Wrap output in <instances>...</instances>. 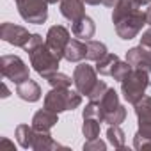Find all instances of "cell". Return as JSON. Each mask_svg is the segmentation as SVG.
<instances>
[{"label": "cell", "instance_id": "cell-1", "mask_svg": "<svg viewBox=\"0 0 151 151\" xmlns=\"http://www.w3.org/2000/svg\"><path fill=\"white\" fill-rule=\"evenodd\" d=\"M112 23L116 27V34L130 41L139 36L144 25H147L146 13L139 9V6L132 0H121V2L112 9Z\"/></svg>", "mask_w": 151, "mask_h": 151}, {"label": "cell", "instance_id": "cell-2", "mask_svg": "<svg viewBox=\"0 0 151 151\" xmlns=\"http://www.w3.org/2000/svg\"><path fill=\"white\" fill-rule=\"evenodd\" d=\"M147 87H149V73L133 68L128 73V77L121 82V94L130 105H135L146 96Z\"/></svg>", "mask_w": 151, "mask_h": 151}, {"label": "cell", "instance_id": "cell-3", "mask_svg": "<svg viewBox=\"0 0 151 151\" xmlns=\"http://www.w3.org/2000/svg\"><path fill=\"white\" fill-rule=\"evenodd\" d=\"M82 105V94L77 89H57L52 87L46 94H45V107L60 114L66 110H75Z\"/></svg>", "mask_w": 151, "mask_h": 151}, {"label": "cell", "instance_id": "cell-4", "mask_svg": "<svg viewBox=\"0 0 151 151\" xmlns=\"http://www.w3.org/2000/svg\"><path fill=\"white\" fill-rule=\"evenodd\" d=\"M29 57H30V66L34 68V71H36L37 75H41L45 80L50 77L52 73L59 71V62H60V59L46 46V43H43V45H39L37 48H34V50L29 53Z\"/></svg>", "mask_w": 151, "mask_h": 151}, {"label": "cell", "instance_id": "cell-5", "mask_svg": "<svg viewBox=\"0 0 151 151\" xmlns=\"http://www.w3.org/2000/svg\"><path fill=\"white\" fill-rule=\"evenodd\" d=\"M0 71H2L4 78L11 80L16 86L30 78L29 77V75H30L29 66L18 55H2V57H0Z\"/></svg>", "mask_w": 151, "mask_h": 151}, {"label": "cell", "instance_id": "cell-6", "mask_svg": "<svg viewBox=\"0 0 151 151\" xmlns=\"http://www.w3.org/2000/svg\"><path fill=\"white\" fill-rule=\"evenodd\" d=\"M20 16L32 25H41L48 20V2L46 0H14Z\"/></svg>", "mask_w": 151, "mask_h": 151}, {"label": "cell", "instance_id": "cell-7", "mask_svg": "<svg viewBox=\"0 0 151 151\" xmlns=\"http://www.w3.org/2000/svg\"><path fill=\"white\" fill-rule=\"evenodd\" d=\"M98 71L96 68H93L91 64L87 62H80L73 71V84H75V89H77L82 96H89L93 87L96 86L98 82Z\"/></svg>", "mask_w": 151, "mask_h": 151}, {"label": "cell", "instance_id": "cell-8", "mask_svg": "<svg viewBox=\"0 0 151 151\" xmlns=\"http://www.w3.org/2000/svg\"><path fill=\"white\" fill-rule=\"evenodd\" d=\"M69 30L62 25H53L48 29L46 32V46L59 57V59H64V52H66V46L69 43Z\"/></svg>", "mask_w": 151, "mask_h": 151}, {"label": "cell", "instance_id": "cell-9", "mask_svg": "<svg viewBox=\"0 0 151 151\" xmlns=\"http://www.w3.org/2000/svg\"><path fill=\"white\" fill-rule=\"evenodd\" d=\"M30 36L32 34L25 27H22V25H14L11 22H4L2 25H0V37H2V41L9 43L13 46L23 48L27 45V41H29Z\"/></svg>", "mask_w": 151, "mask_h": 151}, {"label": "cell", "instance_id": "cell-10", "mask_svg": "<svg viewBox=\"0 0 151 151\" xmlns=\"http://www.w3.org/2000/svg\"><path fill=\"white\" fill-rule=\"evenodd\" d=\"M133 107H135V116H137V123H139L137 133L151 139V96H144Z\"/></svg>", "mask_w": 151, "mask_h": 151}, {"label": "cell", "instance_id": "cell-11", "mask_svg": "<svg viewBox=\"0 0 151 151\" xmlns=\"http://www.w3.org/2000/svg\"><path fill=\"white\" fill-rule=\"evenodd\" d=\"M59 123V114L50 109H41L32 116V126L36 132H50Z\"/></svg>", "mask_w": 151, "mask_h": 151}, {"label": "cell", "instance_id": "cell-12", "mask_svg": "<svg viewBox=\"0 0 151 151\" xmlns=\"http://www.w3.org/2000/svg\"><path fill=\"white\" fill-rule=\"evenodd\" d=\"M126 60L137 68V69H144L151 75V53H147L142 46H133L126 52Z\"/></svg>", "mask_w": 151, "mask_h": 151}, {"label": "cell", "instance_id": "cell-13", "mask_svg": "<svg viewBox=\"0 0 151 151\" xmlns=\"http://www.w3.org/2000/svg\"><path fill=\"white\" fill-rule=\"evenodd\" d=\"M71 32L75 37H78L82 41H89L91 37H94V32H96V23L93 18H89L87 14L82 16L80 20L73 22L71 23Z\"/></svg>", "mask_w": 151, "mask_h": 151}, {"label": "cell", "instance_id": "cell-14", "mask_svg": "<svg viewBox=\"0 0 151 151\" xmlns=\"http://www.w3.org/2000/svg\"><path fill=\"white\" fill-rule=\"evenodd\" d=\"M84 4H86L84 0H60L59 9H60V14L73 23V22L80 20L82 16H86Z\"/></svg>", "mask_w": 151, "mask_h": 151}, {"label": "cell", "instance_id": "cell-15", "mask_svg": "<svg viewBox=\"0 0 151 151\" xmlns=\"http://www.w3.org/2000/svg\"><path fill=\"white\" fill-rule=\"evenodd\" d=\"M16 94L23 101L36 103V101L41 100V87H39L37 82H34V80L29 78V80H25V82H22V84L16 86Z\"/></svg>", "mask_w": 151, "mask_h": 151}, {"label": "cell", "instance_id": "cell-16", "mask_svg": "<svg viewBox=\"0 0 151 151\" xmlns=\"http://www.w3.org/2000/svg\"><path fill=\"white\" fill-rule=\"evenodd\" d=\"M98 105H100V112H101V121L109 116V114H112V112H116L119 107H121V103H119V94H117V91L116 89H112V87H109L107 89V93L103 94V98L98 101Z\"/></svg>", "mask_w": 151, "mask_h": 151}, {"label": "cell", "instance_id": "cell-17", "mask_svg": "<svg viewBox=\"0 0 151 151\" xmlns=\"http://www.w3.org/2000/svg\"><path fill=\"white\" fill-rule=\"evenodd\" d=\"M87 55V43H82V39H71L66 46L64 59L68 62H80Z\"/></svg>", "mask_w": 151, "mask_h": 151}, {"label": "cell", "instance_id": "cell-18", "mask_svg": "<svg viewBox=\"0 0 151 151\" xmlns=\"http://www.w3.org/2000/svg\"><path fill=\"white\" fill-rule=\"evenodd\" d=\"M34 151H53V149H66L64 146H60L59 142H55L50 135V132H36V139H34Z\"/></svg>", "mask_w": 151, "mask_h": 151}, {"label": "cell", "instance_id": "cell-19", "mask_svg": "<svg viewBox=\"0 0 151 151\" xmlns=\"http://www.w3.org/2000/svg\"><path fill=\"white\" fill-rule=\"evenodd\" d=\"M14 135H16L18 144H20L23 149H32L34 139H36V130H34L32 124H30V126H29V124H18Z\"/></svg>", "mask_w": 151, "mask_h": 151}, {"label": "cell", "instance_id": "cell-20", "mask_svg": "<svg viewBox=\"0 0 151 151\" xmlns=\"http://www.w3.org/2000/svg\"><path fill=\"white\" fill-rule=\"evenodd\" d=\"M86 43H87V55H86L87 60H94V62H98L100 59H103V57L109 53L105 43H101V41L89 39V41H86Z\"/></svg>", "mask_w": 151, "mask_h": 151}, {"label": "cell", "instance_id": "cell-21", "mask_svg": "<svg viewBox=\"0 0 151 151\" xmlns=\"http://www.w3.org/2000/svg\"><path fill=\"white\" fill-rule=\"evenodd\" d=\"M107 140L110 142V146L114 149H123L124 147L126 139H124V132L121 130L119 124H109V128H107Z\"/></svg>", "mask_w": 151, "mask_h": 151}, {"label": "cell", "instance_id": "cell-22", "mask_svg": "<svg viewBox=\"0 0 151 151\" xmlns=\"http://www.w3.org/2000/svg\"><path fill=\"white\" fill-rule=\"evenodd\" d=\"M117 60H119V57H117L116 53H107L103 59H100V60L96 62V71H98V75H101V77H110Z\"/></svg>", "mask_w": 151, "mask_h": 151}, {"label": "cell", "instance_id": "cell-23", "mask_svg": "<svg viewBox=\"0 0 151 151\" xmlns=\"http://www.w3.org/2000/svg\"><path fill=\"white\" fill-rule=\"evenodd\" d=\"M100 124H101V121L96 119V117H84V123H82V133H84L86 140L96 139V137L100 135Z\"/></svg>", "mask_w": 151, "mask_h": 151}, {"label": "cell", "instance_id": "cell-24", "mask_svg": "<svg viewBox=\"0 0 151 151\" xmlns=\"http://www.w3.org/2000/svg\"><path fill=\"white\" fill-rule=\"evenodd\" d=\"M46 82H48L52 87H57V89H68V87H71L73 78H71V77H68L66 73L55 71V73H52L50 77L46 78Z\"/></svg>", "mask_w": 151, "mask_h": 151}, {"label": "cell", "instance_id": "cell-25", "mask_svg": "<svg viewBox=\"0 0 151 151\" xmlns=\"http://www.w3.org/2000/svg\"><path fill=\"white\" fill-rule=\"evenodd\" d=\"M132 69H133V66H132L128 60H117L110 77H112L114 80H117V82H123V80L128 77V73H130Z\"/></svg>", "mask_w": 151, "mask_h": 151}, {"label": "cell", "instance_id": "cell-26", "mask_svg": "<svg viewBox=\"0 0 151 151\" xmlns=\"http://www.w3.org/2000/svg\"><path fill=\"white\" fill-rule=\"evenodd\" d=\"M107 89H109V86H107L103 80H98V82H96V86L93 87L91 94L87 96V98H89V101H96V103H98V101L103 98V94L107 93Z\"/></svg>", "mask_w": 151, "mask_h": 151}, {"label": "cell", "instance_id": "cell-27", "mask_svg": "<svg viewBox=\"0 0 151 151\" xmlns=\"http://www.w3.org/2000/svg\"><path fill=\"white\" fill-rule=\"evenodd\" d=\"M124 119H126V109H124V105H121L116 112L109 114V116L103 119V123H109V124H121Z\"/></svg>", "mask_w": 151, "mask_h": 151}, {"label": "cell", "instance_id": "cell-28", "mask_svg": "<svg viewBox=\"0 0 151 151\" xmlns=\"http://www.w3.org/2000/svg\"><path fill=\"white\" fill-rule=\"evenodd\" d=\"M82 117H96L101 121V112H100V105L96 101H89L86 105V109L82 110ZM103 123V121H101Z\"/></svg>", "mask_w": 151, "mask_h": 151}, {"label": "cell", "instance_id": "cell-29", "mask_svg": "<svg viewBox=\"0 0 151 151\" xmlns=\"http://www.w3.org/2000/svg\"><path fill=\"white\" fill-rule=\"evenodd\" d=\"M105 149H107V142L101 140L100 137L84 142V151H105Z\"/></svg>", "mask_w": 151, "mask_h": 151}, {"label": "cell", "instance_id": "cell-30", "mask_svg": "<svg viewBox=\"0 0 151 151\" xmlns=\"http://www.w3.org/2000/svg\"><path fill=\"white\" fill-rule=\"evenodd\" d=\"M133 147L135 149H151V139L135 133V137H133Z\"/></svg>", "mask_w": 151, "mask_h": 151}, {"label": "cell", "instance_id": "cell-31", "mask_svg": "<svg viewBox=\"0 0 151 151\" xmlns=\"http://www.w3.org/2000/svg\"><path fill=\"white\" fill-rule=\"evenodd\" d=\"M39 45H43V37L39 36V34H32L30 37H29V41H27V45L23 46V50L27 52V53H30L34 48H37Z\"/></svg>", "mask_w": 151, "mask_h": 151}, {"label": "cell", "instance_id": "cell-32", "mask_svg": "<svg viewBox=\"0 0 151 151\" xmlns=\"http://www.w3.org/2000/svg\"><path fill=\"white\" fill-rule=\"evenodd\" d=\"M139 46H142L147 53H151V27L142 32V36H140V45H139Z\"/></svg>", "mask_w": 151, "mask_h": 151}, {"label": "cell", "instance_id": "cell-33", "mask_svg": "<svg viewBox=\"0 0 151 151\" xmlns=\"http://www.w3.org/2000/svg\"><path fill=\"white\" fill-rule=\"evenodd\" d=\"M4 147H7V149H13V151H14V144H13L7 137H2V140H0V151H2Z\"/></svg>", "mask_w": 151, "mask_h": 151}, {"label": "cell", "instance_id": "cell-34", "mask_svg": "<svg viewBox=\"0 0 151 151\" xmlns=\"http://www.w3.org/2000/svg\"><path fill=\"white\" fill-rule=\"evenodd\" d=\"M119 2H121V0H101V4H103L105 7H109V9H114Z\"/></svg>", "mask_w": 151, "mask_h": 151}, {"label": "cell", "instance_id": "cell-35", "mask_svg": "<svg viewBox=\"0 0 151 151\" xmlns=\"http://www.w3.org/2000/svg\"><path fill=\"white\" fill-rule=\"evenodd\" d=\"M9 89H7V86L6 84H2V98H9Z\"/></svg>", "mask_w": 151, "mask_h": 151}, {"label": "cell", "instance_id": "cell-36", "mask_svg": "<svg viewBox=\"0 0 151 151\" xmlns=\"http://www.w3.org/2000/svg\"><path fill=\"white\" fill-rule=\"evenodd\" d=\"M146 20H147V25L151 27V4H149V7L146 9Z\"/></svg>", "mask_w": 151, "mask_h": 151}, {"label": "cell", "instance_id": "cell-37", "mask_svg": "<svg viewBox=\"0 0 151 151\" xmlns=\"http://www.w3.org/2000/svg\"><path fill=\"white\" fill-rule=\"evenodd\" d=\"M132 2H135V4L140 7V6H147V4H151V0H132Z\"/></svg>", "mask_w": 151, "mask_h": 151}, {"label": "cell", "instance_id": "cell-38", "mask_svg": "<svg viewBox=\"0 0 151 151\" xmlns=\"http://www.w3.org/2000/svg\"><path fill=\"white\" fill-rule=\"evenodd\" d=\"M84 2L89 6H98V4H101V0H84Z\"/></svg>", "mask_w": 151, "mask_h": 151}, {"label": "cell", "instance_id": "cell-39", "mask_svg": "<svg viewBox=\"0 0 151 151\" xmlns=\"http://www.w3.org/2000/svg\"><path fill=\"white\" fill-rule=\"evenodd\" d=\"M48 4H57V2H60V0H46Z\"/></svg>", "mask_w": 151, "mask_h": 151}]
</instances>
